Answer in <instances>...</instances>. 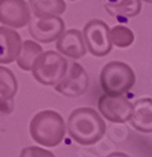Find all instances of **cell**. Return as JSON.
<instances>
[{"instance_id": "9a60e30c", "label": "cell", "mask_w": 152, "mask_h": 157, "mask_svg": "<svg viewBox=\"0 0 152 157\" xmlns=\"http://www.w3.org/2000/svg\"><path fill=\"white\" fill-rule=\"evenodd\" d=\"M44 53L42 47L38 44L36 42L33 40H25L21 47V52L17 59L18 67L23 71H32L33 65L36 62V59L39 58Z\"/></svg>"}, {"instance_id": "5bb4252c", "label": "cell", "mask_w": 152, "mask_h": 157, "mask_svg": "<svg viewBox=\"0 0 152 157\" xmlns=\"http://www.w3.org/2000/svg\"><path fill=\"white\" fill-rule=\"evenodd\" d=\"M142 0H121V2L106 3L104 9L111 17L115 18H133L140 14Z\"/></svg>"}, {"instance_id": "7a4b0ae2", "label": "cell", "mask_w": 152, "mask_h": 157, "mask_svg": "<svg viewBox=\"0 0 152 157\" xmlns=\"http://www.w3.org/2000/svg\"><path fill=\"white\" fill-rule=\"evenodd\" d=\"M66 122L60 113L47 109L38 112L30 121L29 132L34 142L44 147H55L66 136Z\"/></svg>"}, {"instance_id": "5b68a950", "label": "cell", "mask_w": 152, "mask_h": 157, "mask_svg": "<svg viewBox=\"0 0 152 157\" xmlns=\"http://www.w3.org/2000/svg\"><path fill=\"white\" fill-rule=\"evenodd\" d=\"M83 36L89 53L94 57H104L112 50L111 29L99 19H93L84 25Z\"/></svg>"}, {"instance_id": "3957f363", "label": "cell", "mask_w": 152, "mask_h": 157, "mask_svg": "<svg viewBox=\"0 0 152 157\" xmlns=\"http://www.w3.org/2000/svg\"><path fill=\"white\" fill-rule=\"evenodd\" d=\"M99 83L104 94L123 96L135 86L136 75L127 63L115 60L107 63L102 68Z\"/></svg>"}, {"instance_id": "52a82bcc", "label": "cell", "mask_w": 152, "mask_h": 157, "mask_svg": "<svg viewBox=\"0 0 152 157\" xmlns=\"http://www.w3.org/2000/svg\"><path fill=\"white\" fill-rule=\"evenodd\" d=\"M88 84H89V78H88L86 69L79 63L72 62L69 64L67 75L63 78L62 82L54 86V89L66 97L75 98L81 97L87 92Z\"/></svg>"}, {"instance_id": "ba28073f", "label": "cell", "mask_w": 152, "mask_h": 157, "mask_svg": "<svg viewBox=\"0 0 152 157\" xmlns=\"http://www.w3.org/2000/svg\"><path fill=\"white\" fill-rule=\"evenodd\" d=\"M66 32V24L60 17L35 18L29 23V33L36 42L52 43Z\"/></svg>"}, {"instance_id": "ffe728a7", "label": "cell", "mask_w": 152, "mask_h": 157, "mask_svg": "<svg viewBox=\"0 0 152 157\" xmlns=\"http://www.w3.org/2000/svg\"><path fill=\"white\" fill-rule=\"evenodd\" d=\"M143 2H146V3H150V4H152V0H143Z\"/></svg>"}, {"instance_id": "6da1fadb", "label": "cell", "mask_w": 152, "mask_h": 157, "mask_svg": "<svg viewBox=\"0 0 152 157\" xmlns=\"http://www.w3.org/2000/svg\"><path fill=\"white\" fill-rule=\"evenodd\" d=\"M67 129L73 141L82 146H91L104 136L106 123L96 109L81 107L69 114Z\"/></svg>"}, {"instance_id": "277c9868", "label": "cell", "mask_w": 152, "mask_h": 157, "mask_svg": "<svg viewBox=\"0 0 152 157\" xmlns=\"http://www.w3.org/2000/svg\"><path fill=\"white\" fill-rule=\"evenodd\" d=\"M69 63L66 57L54 50H48L36 59L33 65V77L44 86H57L68 73Z\"/></svg>"}, {"instance_id": "4fadbf2b", "label": "cell", "mask_w": 152, "mask_h": 157, "mask_svg": "<svg viewBox=\"0 0 152 157\" xmlns=\"http://www.w3.org/2000/svg\"><path fill=\"white\" fill-rule=\"evenodd\" d=\"M29 6L35 18L59 17L67 8L64 0H29Z\"/></svg>"}, {"instance_id": "8fae6325", "label": "cell", "mask_w": 152, "mask_h": 157, "mask_svg": "<svg viewBox=\"0 0 152 157\" xmlns=\"http://www.w3.org/2000/svg\"><path fill=\"white\" fill-rule=\"evenodd\" d=\"M21 38L20 35L8 27L0 28V63L10 64L18 59L21 52Z\"/></svg>"}, {"instance_id": "8992f818", "label": "cell", "mask_w": 152, "mask_h": 157, "mask_svg": "<svg viewBox=\"0 0 152 157\" xmlns=\"http://www.w3.org/2000/svg\"><path fill=\"white\" fill-rule=\"evenodd\" d=\"M98 111L102 117L115 123H124L131 120L133 104L124 96L103 94L98 99Z\"/></svg>"}, {"instance_id": "ac0fdd59", "label": "cell", "mask_w": 152, "mask_h": 157, "mask_svg": "<svg viewBox=\"0 0 152 157\" xmlns=\"http://www.w3.org/2000/svg\"><path fill=\"white\" fill-rule=\"evenodd\" d=\"M20 157H55V155L48 150L42 148V147L29 146V147H25L21 150Z\"/></svg>"}, {"instance_id": "9c48e42d", "label": "cell", "mask_w": 152, "mask_h": 157, "mask_svg": "<svg viewBox=\"0 0 152 157\" xmlns=\"http://www.w3.org/2000/svg\"><path fill=\"white\" fill-rule=\"evenodd\" d=\"M30 10L25 0H0V21L5 27L24 28L30 23Z\"/></svg>"}, {"instance_id": "2e32d148", "label": "cell", "mask_w": 152, "mask_h": 157, "mask_svg": "<svg viewBox=\"0 0 152 157\" xmlns=\"http://www.w3.org/2000/svg\"><path fill=\"white\" fill-rule=\"evenodd\" d=\"M18 92V81L10 69L0 67V93H2V102L13 101Z\"/></svg>"}, {"instance_id": "d6986e66", "label": "cell", "mask_w": 152, "mask_h": 157, "mask_svg": "<svg viewBox=\"0 0 152 157\" xmlns=\"http://www.w3.org/2000/svg\"><path fill=\"white\" fill-rule=\"evenodd\" d=\"M107 157H130L127 153H123V152H113L111 155H108Z\"/></svg>"}, {"instance_id": "44dd1931", "label": "cell", "mask_w": 152, "mask_h": 157, "mask_svg": "<svg viewBox=\"0 0 152 157\" xmlns=\"http://www.w3.org/2000/svg\"><path fill=\"white\" fill-rule=\"evenodd\" d=\"M72 2H73V0H72Z\"/></svg>"}, {"instance_id": "30bf717a", "label": "cell", "mask_w": 152, "mask_h": 157, "mask_svg": "<svg viewBox=\"0 0 152 157\" xmlns=\"http://www.w3.org/2000/svg\"><path fill=\"white\" fill-rule=\"evenodd\" d=\"M57 50L62 56L70 59H79L86 56L87 45L83 33L77 29H69L57 40Z\"/></svg>"}, {"instance_id": "e0dca14e", "label": "cell", "mask_w": 152, "mask_h": 157, "mask_svg": "<svg viewBox=\"0 0 152 157\" xmlns=\"http://www.w3.org/2000/svg\"><path fill=\"white\" fill-rule=\"evenodd\" d=\"M111 39L113 45L118 48H127L133 43L135 35L130 28L124 25H116L111 29Z\"/></svg>"}, {"instance_id": "7c38bea8", "label": "cell", "mask_w": 152, "mask_h": 157, "mask_svg": "<svg viewBox=\"0 0 152 157\" xmlns=\"http://www.w3.org/2000/svg\"><path fill=\"white\" fill-rule=\"evenodd\" d=\"M131 126L143 133H152V98H141L133 103Z\"/></svg>"}]
</instances>
